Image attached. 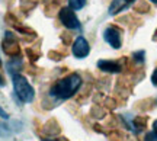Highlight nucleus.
<instances>
[{"label": "nucleus", "mask_w": 157, "mask_h": 141, "mask_svg": "<svg viewBox=\"0 0 157 141\" xmlns=\"http://www.w3.org/2000/svg\"><path fill=\"white\" fill-rule=\"evenodd\" d=\"M42 141H60V140L54 138V137H45V138H42Z\"/></svg>", "instance_id": "c85d7f7f"}, {"label": "nucleus", "mask_w": 157, "mask_h": 141, "mask_svg": "<svg viewBox=\"0 0 157 141\" xmlns=\"http://www.w3.org/2000/svg\"><path fill=\"white\" fill-rule=\"evenodd\" d=\"M58 140H60V141H68L66 137H58Z\"/></svg>", "instance_id": "7c9ffc66"}, {"label": "nucleus", "mask_w": 157, "mask_h": 141, "mask_svg": "<svg viewBox=\"0 0 157 141\" xmlns=\"http://www.w3.org/2000/svg\"><path fill=\"white\" fill-rule=\"evenodd\" d=\"M0 135H2V132H0Z\"/></svg>", "instance_id": "c9c22d12"}, {"label": "nucleus", "mask_w": 157, "mask_h": 141, "mask_svg": "<svg viewBox=\"0 0 157 141\" xmlns=\"http://www.w3.org/2000/svg\"><path fill=\"white\" fill-rule=\"evenodd\" d=\"M90 90H92V85H87L84 86L83 89H82V92L78 93V97H77V102H80V101H84L87 96H90Z\"/></svg>", "instance_id": "4be33fe9"}, {"label": "nucleus", "mask_w": 157, "mask_h": 141, "mask_svg": "<svg viewBox=\"0 0 157 141\" xmlns=\"http://www.w3.org/2000/svg\"><path fill=\"white\" fill-rule=\"evenodd\" d=\"M153 131H154V132L157 134V119L154 121V122H153Z\"/></svg>", "instance_id": "c756f323"}, {"label": "nucleus", "mask_w": 157, "mask_h": 141, "mask_svg": "<svg viewBox=\"0 0 157 141\" xmlns=\"http://www.w3.org/2000/svg\"><path fill=\"white\" fill-rule=\"evenodd\" d=\"M12 82H13V90L15 95L17 96V99L23 103H32L35 99V90L31 86L26 77H23L22 74H13L12 76Z\"/></svg>", "instance_id": "f03ea898"}, {"label": "nucleus", "mask_w": 157, "mask_h": 141, "mask_svg": "<svg viewBox=\"0 0 157 141\" xmlns=\"http://www.w3.org/2000/svg\"><path fill=\"white\" fill-rule=\"evenodd\" d=\"M103 40L106 41L112 48L119 50L121 45H122V29L115 26V25L108 26L105 29V32H103Z\"/></svg>", "instance_id": "423d86ee"}, {"label": "nucleus", "mask_w": 157, "mask_h": 141, "mask_svg": "<svg viewBox=\"0 0 157 141\" xmlns=\"http://www.w3.org/2000/svg\"><path fill=\"white\" fill-rule=\"evenodd\" d=\"M3 86H6V80H5V76L0 73V87H3Z\"/></svg>", "instance_id": "bb28decb"}, {"label": "nucleus", "mask_w": 157, "mask_h": 141, "mask_svg": "<svg viewBox=\"0 0 157 141\" xmlns=\"http://www.w3.org/2000/svg\"><path fill=\"white\" fill-rule=\"evenodd\" d=\"M80 87H82V76L78 73H70L58 79L51 86L50 96L57 101H66L73 97Z\"/></svg>", "instance_id": "f257e3e1"}, {"label": "nucleus", "mask_w": 157, "mask_h": 141, "mask_svg": "<svg viewBox=\"0 0 157 141\" xmlns=\"http://www.w3.org/2000/svg\"><path fill=\"white\" fill-rule=\"evenodd\" d=\"M102 105L106 108V109L112 111V109H115L119 103L117 102V99H115V97H105V99H103V102H102Z\"/></svg>", "instance_id": "6ab92c4d"}, {"label": "nucleus", "mask_w": 157, "mask_h": 141, "mask_svg": "<svg viewBox=\"0 0 157 141\" xmlns=\"http://www.w3.org/2000/svg\"><path fill=\"white\" fill-rule=\"evenodd\" d=\"M60 5L57 3V2H54V0H51V2H48L47 3V6H45V10H44V13H45V16H48V17H54L60 12Z\"/></svg>", "instance_id": "4468645a"}, {"label": "nucleus", "mask_w": 157, "mask_h": 141, "mask_svg": "<svg viewBox=\"0 0 157 141\" xmlns=\"http://www.w3.org/2000/svg\"><path fill=\"white\" fill-rule=\"evenodd\" d=\"M144 55H146V52L144 51H137L132 54V61L135 64H143L144 63Z\"/></svg>", "instance_id": "5701e85b"}, {"label": "nucleus", "mask_w": 157, "mask_h": 141, "mask_svg": "<svg viewBox=\"0 0 157 141\" xmlns=\"http://www.w3.org/2000/svg\"><path fill=\"white\" fill-rule=\"evenodd\" d=\"M58 19L63 23V26H66L67 29H80V22L71 7H61L58 12Z\"/></svg>", "instance_id": "39448f33"}, {"label": "nucleus", "mask_w": 157, "mask_h": 141, "mask_svg": "<svg viewBox=\"0 0 157 141\" xmlns=\"http://www.w3.org/2000/svg\"><path fill=\"white\" fill-rule=\"evenodd\" d=\"M150 2H153V3H157V0H150Z\"/></svg>", "instance_id": "72a5a7b5"}, {"label": "nucleus", "mask_w": 157, "mask_h": 141, "mask_svg": "<svg viewBox=\"0 0 157 141\" xmlns=\"http://www.w3.org/2000/svg\"><path fill=\"white\" fill-rule=\"evenodd\" d=\"M25 54L28 55V58H29V61L31 63H36L39 60V57H41L39 51L35 50V48H31V47H28V48L25 50Z\"/></svg>", "instance_id": "a211bd4d"}, {"label": "nucleus", "mask_w": 157, "mask_h": 141, "mask_svg": "<svg viewBox=\"0 0 157 141\" xmlns=\"http://www.w3.org/2000/svg\"><path fill=\"white\" fill-rule=\"evenodd\" d=\"M2 47H3L5 54L9 55L10 58H13V57H21V54H22L19 41L16 40L15 34L10 32V31H6L5 32V38H3V42H2Z\"/></svg>", "instance_id": "7ed1b4c3"}, {"label": "nucleus", "mask_w": 157, "mask_h": 141, "mask_svg": "<svg viewBox=\"0 0 157 141\" xmlns=\"http://www.w3.org/2000/svg\"><path fill=\"white\" fill-rule=\"evenodd\" d=\"M134 2H137V0H112V3H111V6H109L108 13H109L111 16H115V15H118V13H121L122 10L128 9Z\"/></svg>", "instance_id": "1a4fd4ad"}, {"label": "nucleus", "mask_w": 157, "mask_h": 141, "mask_svg": "<svg viewBox=\"0 0 157 141\" xmlns=\"http://www.w3.org/2000/svg\"><path fill=\"white\" fill-rule=\"evenodd\" d=\"M144 141H157V134L153 131V132H147L146 137H144Z\"/></svg>", "instance_id": "393cba45"}, {"label": "nucleus", "mask_w": 157, "mask_h": 141, "mask_svg": "<svg viewBox=\"0 0 157 141\" xmlns=\"http://www.w3.org/2000/svg\"><path fill=\"white\" fill-rule=\"evenodd\" d=\"M106 112L108 109L103 105H99V103H95L93 106H92V109H90V116L92 118H96V119H102L106 116Z\"/></svg>", "instance_id": "f8f14e48"}, {"label": "nucleus", "mask_w": 157, "mask_h": 141, "mask_svg": "<svg viewBox=\"0 0 157 141\" xmlns=\"http://www.w3.org/2000/svg\"><path fill=\"white\" fill-rule=\"evenodd\" d=\"M106 137L109 138V141H124L125 140V134L122 131H119L118 128H111L109 131H106Z\"/></svg>", "instance_id": "2eb2a0df"}, {"label": "nucleus", "mask_w": 157, "mask_h": 141, "mask_svg": "<svg viewBox=\"0 0 157 141\" xmlns=\"http://www.w3.org/2000/svg\"><path fill=\"white\" fill-rule=\"evenodd\" d=\"M0 116H2V118H5V119H7V118H9V115H7V113H6L5 111L2 109V108H0Z\"/></svg>", "instance_id": "cd10ccee"}, {"label": "nucleus", "mask_w": 157, "mask_h": 141, "mask_svg": "<svg viewBox=\"0 0 157 141\" xmlns=\"http://www.w3.org/2000/svg\"><path fill=\"white\" fill-rule=\"evenodd\" d=\"M38 2L39 0H19V7H21V10L28 13V12H31L32 9L36 7Z\"/></svg>", "instance_id": "dca6fc26"}, {"label": "nucleus", "mask_w": 157, "mask_h": 141, "mask_svg": "<svg viewBox=\"0 0 157 141\" xmlns=\"http://www.w3.org/2000/svg\"><path fill=\"white\" fill-rule=\"evenodd\" d=\"M154 99L151 97H147V99H143V101H138L135 103V109L137 111H141V112H147V111H150L153 106H154Z\"/></svg>", "instance_id": "ddd939ff"}, {"label": "nucleus", "mask_w": 157, "mask_h": 141, "mask_svg": "<svg viewBox=\"0 0 157 141\" xmlns=\"http://www.w3.org/2000/svg\"><path fill=\"white\" fill-rule=\"evenodd\" d=\"M134 10L137 13H147V12L150 10L148 0H137V3L134 5Z\"/></svg>", "instance_id": "f3484780"}, {"label": "nucleus", "mask_w": 157, "mask_h": 141, "mask_svg": "<svg viewBox=\"0 0 157 141\" xmlns=\"http://www.w3.org/2000/svg\"><path fill=\"white\" fill-rule=\"evenodd\" d=\"M60 38H61L64 45H70V42H71V35L70 34H61L60 35Z\"/></svg>", "instance_id": "b1692460"}, {"label": "nucleus", "mask_w": 157, "mask_h": 141, "mask_svg": "<svg viewBox=\"0 0 157 141\" xmlns=\"http://www.w3.org/2000/svg\"><path fill=\"white\" fill-rule=\"evenodd\" d=\"M86 6V0H68V7L73 10H80Z\"/></svg>", "instance_id": "aec40b11"}, {"label": "nucleus", "mask_w": 157, "mask_h": 141, "mask_svg": "<svg viewBox=\"0 0 157 141\" xmlns=\"http://www.w3.org/2000/svg\"><path fill=\"white\" fill-rule=\"evenodd\" d=\"M153 40H154V41H157V31H156V32H154V35H153Z\"/></svg>", "instance_id": "2f4dec72"}, {"label": "nucleus", "mask_w": 157, "mask_h": 141, "mask_svg": "<svg viewBox=\"0 0 157 141\" xmlns=\"http://www.w3.org/2000/svg\"><path fill=\"white\" fill-rule=\"evenodd\" d=\"M151 83L154 86H157V67H156V70H154L153 74H151Z\"/></svg>", "instance_id": "a878e982"}, {"label": "nucleus", "mask_w": 157, "mask_h": 141, "mask_svg": "<svg viewBox=\"0 0 157 141\" xmlns=\"http://www.w3.org/2000/svg\"><path fill=\"white\" fill-rule=\"evenodd\" d=\"M147 122H148V116L147 115H138L135 116L132 121V127H134L135 132H141L147 128Z\"/></svg>", "instance_id": "9b49d317"}, {"label": "nucleus", "mask_w": 157, "mask_h": 141, "mask_svg": "<svg viewBox=\"0 0 157 141\" xmlns=\"http://www.w3.org/2000/svg\"><path fill=\"white\" fill-rule=\"evenodd\" d=\"M128 64H129L128 60H127L125 57H122L119 61H113V60H101V61H98V68L102 70V71H105V73L118 74V73H121Z\"/></svg>", "instance_id": "20e7f679"}, {"label": "nucleus", "mask_w": 157, "mask_h": 141, "mask_svg": "<svg viewBox=\"0 0 157 141\" xmlns=\"http://www.w3.org/2000/svg\"><path fill=\"white\" fill-rule=\"evenodd\" d=\"M42 132L45 137H57L61 132V125L56 118H50L42 124Z\"/></svg>", "instance_id": "6e6552de"}, {"label": "nucleus", "mask_w": 157, "mask_h": 141, "mask_svg": "<svg viewBox=\"0 0 157 141\" xmlns=\"http://www.w3.org/2000/svg\"><path fill=\"white\" fill-rule=\"evenodd\" d=\"M54 2H57V3H58V5H61L63 2H66V0H54Z\"/></svg>", "instance_id": "473e14b6"}, {"label": "nucleus", "mask_w": 157, "mask_h": 141, "mask_svg": "<svg viewBox=\"0 0 157 141\" xmlns=\"http://www.w3.org/2000/svg\"><path fill=\"white\" fill-rule=\"evenodd\" d=\"M48 57H50L52 61H61L63 58L66 57V52H60V51L51 50V51H48Z\"/></svg>", "instance_id": "412c9836"}, {"label": "nucleus", "mask_w": 157, "mask_h": 141, "mask_svg": "<svg viewBox=\"0 0 157 141\" xmlns=\"http://www.w3.org/2000/svg\"><path fill=\"white\" fill-rule=\"evenodd\" d=\"M22 67H23L22 57H13V58H10V61H7V64H6V68H7V71L12 76L16 74Z\"/></svg>", "instance_id": "9d476101"}, {"label": "nucleus", "mask_w": 157, "mask_h": 141, "mask_svg": "<svg viewBox=\"0 0 157 141\" xmlns=\"http://www.w3.org/2000/svg\"><path fill=\"white\" fill-rule=\"evenodd\" d=\"M0 66H2V61H0Z\"/></svg>", "instance_id": "f704fd0d"}, {"label": "nucleus", "mask_w": 157, "mask_h": 141, "mask_svg": "<svg viewBox=\"0 0 157 141\" xmlns=\"http://www.w3.org/2000/svg\"><path fill=\"white\" fill-rule=\"evenodd\" d=\"M71 52L76 58H86L90 52V45L84 36H77L71 45Z\"/></svg>", "instance_id": "0eeeda50"}]
</instances>
